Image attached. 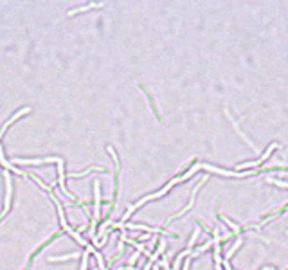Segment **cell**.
<instances>
[{
  "mask_svg": "<svg viewBox=\"0 0 288 270\" xmlns=\"http://www.w3.org/2000/svg\"><path fill=\"white\" fill-rule=\"evenodd\" d=\"M104 4H88V6H85V7H80V9H74V11H68V15L72 17V15H78V13H81V11H86V9H92V7H103Z\"/></svg>",
  "mask_w": 288,
  "mask_h": 270,
  "instance_id": "3957f363",
  "label": "cell"
},
{
  "mask_svg": "<svg viewBox=\"0 0 288 270\" xmlns=\"http://www.w3.org/2000/svg\"><path fill=\"white\" fill-rule=\"evenodd\" d=\"M4 178H6V202H4V213L0 216V220L9 213V207H11V195H13V182H11V177H9L7 169H4Z\"/></svg>",
  "mask_w": 288,
  "mask_h": 270,
  "instance_id": "7a4b0ae2",
  "label": "cell"
},
{
  "mask_svg": "<svg viewBox=\"0 0 288 270\" xmlns=\"http://www.w3.org/2000/svg\"><path fill=\"white\" fill-rule=\"evenodd\" d=\"M277 148V142H272V144H270L269 148H267V152H265L263 155H261V157H259V159H256V160H251V162H241V164H236V169H252V168H257V166H261V164H263L265 160L269 159L270 155H272V152H274V150H276Z\"/></svg>",
  "mask_w": 288,
  "mask_h": 270,
  "instance_id": "6da1fadb",
  "label": "cell"
}]
</instances>
